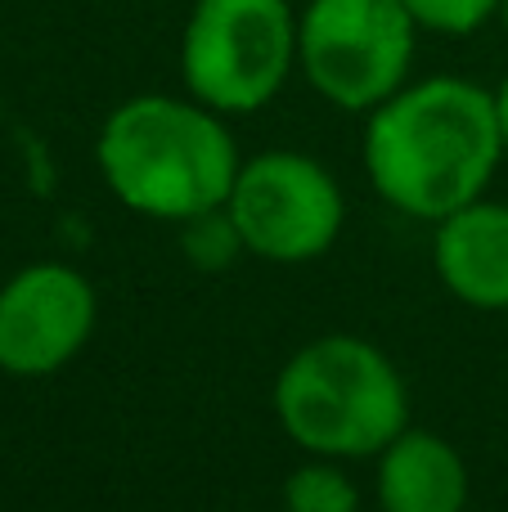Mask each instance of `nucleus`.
Listing matches in <instances>:
<instances>
[{
  "label": "nucleus",
  "mask_w": 508,
  "mask_h": 512,
  "mask_svg": "<svg viewBox=\"0 0 508 512\" xmlns=\"http://www.w3.org/2000/svg\"><path fill=\"white\" fill-rule=\"evenodd\" d=\"M423 32L437 36H473L500 14L504 0H401Z\"/></svg>",
  "instance_id": "nucleus-11"
},
{
  "label": "nucleus",
  "mask_w": 508,
  "mask_h": 512,
  "mask_svg": "<svg viewBox=\"0 0 508 512\" xmlns=\"http://www.w3.org/2000/svg\"><path fill=\"white\" fill-rule=\"evenodd\" d=\"M432 261L459 301L477 310H508V207L477 198L437 221Z\"/></svg>",
  "instance_id": "nucleus-8"
},
{
  "label": "nucleus",
  "mask_w": 508,
  "mask_h": 512,
  "mask_svg": "<svg viewBox=\"0 0 508 512\" xmlns=\"http://www.w3.org/2000/svg\"><path fill=\"white\" fill-rule=\"evenodd\" d=\"M504 158L495 90L464 77L401 86L369 113L365 167L374 189L414 221H446L477 203Z\"/></svg>",
  "instance_id": "nucleus-1"
},
{
  "label": "nucleus",
  "mask_w": 508,
  "mask_h": 512,
  "mask_svg": "<svg viewBox=\"0 0 508 512\" xmlns=\"http://www.w3.org/2000/svg\"><path fill=\"white\" fill-rule=\"evenodd\" d=\"M90 328L95 288L72 265H27L0 288V369L45 378L90 342Z\"/></svg>",
  "instance_id": "nucleus-7"
},
{
  "label": "nucleus",
  "mask_w": 508,
  "mask_h": 512,
  "mask_svg": "<svg viewBox=\"0 0 508 512\" xmlns=\"http://www.w3.org/2000/svg\"><path fill=\"white\" fill-rule=\"evenodd\" d=\"M297 63L288 0H194L180 36V77L212 113H257Z\"/></svg>",
  "instance_id": "nucleus-4"
},
{
  "label": "nucleus",
  "mask_w": 508,
  "mask_h": 512,
  "mask_svg": "<svg viewBox=\"0 0 508 512\" xmlns=\"http://www.w3.org/2000/svg\"><path fill=\"white\" fill-rule=\"evenodd\" d=\"M500 18H504V27H508V0H504V5H500Z\"/></svg>",
  "instance_id": "nucleus-13"
},
{
  "label": "nucleus",
  "mask_w": 508,
  "mask_h": 512,
  "mask_svg": "<svg viewBox=\"0 0 508 512\" xmlns=\"http://www.w3.org/2000/svg\"><path fill=\"white\" fill-rule=\"evenodd\" d=\"M279 427L320 459L383 454L405 432L410 400L396 364L374 342L333 333L306 342L275 382Z\"/></svg>",
  "instance_id": "nucleus-3"
},
{
  "label": "nucleus",
  "mask_w": 508,
  "mask_h": 512,
  "mask_svg": "<svg viewBox=\"0 0 508 512\" xmlns=\"http://www.w3.org/2000/svg\"><path fill=\"white\" fill-rule=\"evenodd\" d=\"M243 248L266 261H311L342 234V189L306 153L270 149L243 162L225 198Z\"/></svg>",
  "instance_id": "nucleus-6"
},
{
  "label": "nucleus",
  "mask_w": 508,
  "mask_h": 512,
  "mask_svg": "<svg viewBox=\"0 0 508 512\" xmlns=\"http://www.w3.org/2000/svg\"><path fill=\"white\" fill-rule=\"evenodd\" d=\"M419 23L401 0H311L297 14V63L342 113H374L405 86Z\"/></svg>",
  "instance_id": "nucleus-5"
},
{
  "label": "nucleus",
  "mask_w": 508,
  "mask_h": 512,
  "mask_svg": "<svg viewBox=\"0 0 508 512\" xmlns=\"http://www.w3.org/2000/svg\"><path fill=\"white\" fill-rule=\"evenodd\" d=\"M383 512H464L468 468L450 441L432 432H401L378 454Z\"/></svg>",
  "instance_id": "nucleus-9"
},
{
  "label": "nucleus",
  "mask_w": 508,
  "mask_h": 512,
  "mask_svg": "<svg viewBox=\"0 0 508 512\" xmlns=\"http://www.w3.org/2000/svg\"><path fill=\"white\" fill-rule=\"evenodd\" d=\"M288 512H356L360 495L333 463H306L284 481Z\"/></svg>",
  "instance_id": "nucleus-10"
},
{
  "label": "nucleus",
  "mask_w": 508,
  "mask_h": 512,
  "mask_svg": "<svg viewBox=\"0 0 508 512\" xmlns=\"http://www.w3.org/2000/svg\"><path fill=\"white\" fill-rule=\"evenodd\" d=\"M239 149L198 99L140 95L113 108L99 131V171L131 212L194 221L225 207L239 176Z\"/></svg>",
  "instance_id": "nucleus-2"
},
{
  "label": "nucleus",
  "mask_w": 508,
  "mask_h": 512,
  "mask_svg": "<svg viewBox=\"0 0 508 512\" xmlns=\"http://www.w3.org/2000/svg\"><path fill=\"white\" fill-rule=\"evenodd\" d=\"M495 113H500V135H504V153H508V77H504V86L495 90Z\"/></svg>",
  "instance_id": "nucleus-12"
}]
</instances>
